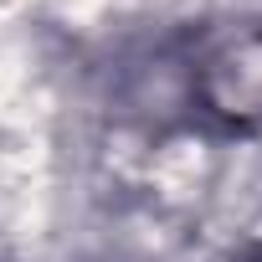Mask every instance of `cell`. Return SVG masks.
I'll list each match as a JSON object with an SVG mask.
<instances>
[{"instance_id":"cell-1","label":"cell","mask_w":262,"mask_h":262,"mask_svg":"<svg viewBox=\"0 0 262 262\" xmlns=\"http://www.w3.org/2000/svg\"><path fill=\"white\" fill-rule=\"evenodd\" d=\"M195 98L211 118L231 128L262 123V31L257 26H211L190 67Z\"/></svg>"}]
</instances>
